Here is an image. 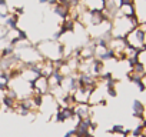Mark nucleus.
I'll return each mask as SVG.
<instances>
[{
	"label": "nucleus",
	"instance_id": "9d476101",
	"mask_svg": "<svg viewBox=\"0 0 146 137\" xmlns=\"http://www.w3.org/2000/svg\"><path fill=\"white\" fill-rule=\"evenodd\" d=\"M0 7L7 9V0H0Z\"/></svg>",
	"mask_w": 146,
	"mask_h": 137
},
{
	"label": "nucleus",
	"instance_id": "7ed1b4c3",
	"mask_svg": "<svg viewBox=\"0 0 146 137\" xmlns=\"http://www.w3.org/2000/svg\"><path fill=\"white\" fill-rule=\"evenodd\" d=\"M53 13L56 14V16H59L62 20H66V19H69L70 17V13H72V9L70 7H66V6H63V5H56V6H53Z\"/></svg>",
	"mask_w": 146,
	"mask_h": 137
},
{
	"label": "nucleus",
	"instance_id": "9b49d317",
	"mask_svg": "<svg viewBox=\"0 0 146 137\" xmlns=\"http://www.w3.org/2000/svg\"><path fill=\"white\" fill-rule=\"evenodd\" d=\"M47 5H50V6L53 7V6L57 5V0H47Z\"/></svg>",
	"mask_w": 146,
	"mask_h": 137
},
{
	"label": "nucleus",
	"instance_id": "f257e3e1",
	"mask_svg": "<svg viewBox=\"0 0 146 137\" xmlns=\"http://www.w3.org/2000/svg\"><path fill=\"white\" fill-rule=\"evenodd\" d=\"M33 92L39 93V94H49L50 93V84H49V77L44 76H39L33 80Z\"/></svg>",
	"mask_w": 146,
	"mask_h": 137
},
{
	"label": "nucleus",
	"instance_id": "f8f14e48",
	"mask_svg": "<svg viewBox=\"0 0 146 137\" xmlns=\"http://www.w3.org/2000/svg\"><path fill=\"white\" fill-rule=\"evenodd\" d=\"M40 5H47V0H39Z\"/></svg>",
	"mask_w": 146,
	"mask_h": 137
},
{
	"label": "nucleus",
	"instance_id": "f03ea898",
	"mask_svg": "<svg viewBox=\"0 0 146 137\" xmlns=\"http://www.w3.org/2000/svg\"><path fill=\"white\" fill-rule=\"evenodd\" d=\"M75 110V117L78 120H83V119H92L93 113H92V104L89 103H83V104H75L73 106Z\"/></svg>",
	"mask_w": 146,
	"mask_h": 137
},
{
	"label": "nucleus",
	"instance_id": "423d86ee",
	"mask_svg": "<svg viewBox=\"0 0 146 137\" xmlns=\"http://www.w3.org/2000/svg\"><path fill=\"white\" fill-rule=\"evenodd\" d=\"M15 51H16V47L7 44L6 47H3L2 50H0V59H7V57H10L12 54H15Z\"/></svg>",
	"mask_w": 146,
	"mask_h": 137
},
{
	"label": "nucleus",
	"instance_id": "1a4fd4ad",
	"mask_svg": "<svg viewBox=\"0 0 146 137\" xmlns=\"http://www.w3.org/2000/svg\"><path fill=\"white\" fill-rule=\"evenodd\" d=\"M15 10H16L15 13H16V14H19V16L25 13V7H15Z\"/></svg>",
	"mask_w": 146,
	"mask_h": 137
},
{
	"label": "nucleus",
	"instance_id": "20e7f679",
	"mask_svg": "<svg viewBox=\"0 0 146 137\" xmlns=\"http://www.w3.org/2000/svg\"><path fill=\"white\" fill-rule=\"evenodd\" d=\"M19 14H16V13H12L7 19H5V29H9V30H12V32H15L16 29H17V23H19Z\"/></svg>",
	"mask_w": 146,
	"mask_h": 137
},
{
	"label": "nucleus",
	"instance_id": "6e6552de",
	"mask_svg": "<svg viewBox=\"0 0 146 137\" xmlns=\"http://www.w3.org/2000/svg\"><path fill=\"white\" fill-rule=\"evenodd\" d=\"M106 93H108V96H110V97H116V96H117L116 87H106Z\"/></svg>",
	"mask_w": 146,
	"mask_h": 137
},
{
	"label": "nucleus",
	"instance_id": "39448f33",
	"mask_svg": "<svg viewBox=\"0 0 146 137\" xmlns=\"http://www.w3.org/2000/svg\"><path fill=\"white\" fill-rule=\"evenodd\" d=\"M2 104L5 106L6 111H10V110H15L16 100H13V99H10L7 94H5V96H3V99H2Z\"/></svg>",
	"mask_w": 146,
	"mask_h": 137
},
{
	"label": "nucleus",
	"instance_id": "0eeeda50",
	"mask_svg": "<svg viewBox=\"0 0 146 137\" xmlns=\"http://www.w3.org/2000/svg\"><path fill=\"white\" fill-rule=\"evenodd\" d=\"M15 32H17V37L20 39V41H27L29 40V37H27V33L25 32V30H22V29H16Z\"/></svg>",
	"mask_w": 146,
	"mask_h": 137
}]
</instances>
